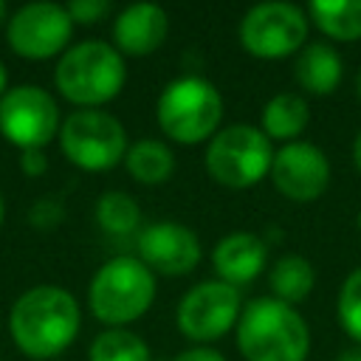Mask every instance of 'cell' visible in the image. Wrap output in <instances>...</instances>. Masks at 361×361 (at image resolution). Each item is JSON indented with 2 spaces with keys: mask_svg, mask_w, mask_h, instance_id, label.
Masks as SVG:
<instances>
[{
  "mask_svg": "<svg viewBox=\"0 0 361 361\" xmlns=\"http://www.w3.org/2000/svg\"><path fill=\"white\" fill-rule=\"evenodd\" d=\"M11 338L28 358H54L79 333V305L56 285L25 290L11 307Z\"/></svg>",
  "mask_w": 361,
  "mask_h": 361,
  "instance_id": "cell-1",
  "label": "cell"
},
{
  "mask_svg": "<svg viewBox=\"0 0 361 361\" xmlns=\"http://www.w3.org/2000/svg\"><path fill=\"white\" fill-rule=\"evenodd\" d=\"M237 347L245 361H305L310 353V330L293 305L265 296L243 307Z\"/></svg>",
  "mask_w": 361,
  "mask_h": 361,
  "instance_id": "cell-2",
  "label": "cell"
},
{
  "mask_svg": "<svg viewBox=\"0 0 361 361\" xmlns=\"http://www.w3.org/2000/svg\"><path fill=\"white\" fill-rule=\"evenodd\" d=\"M124 79L127 71L121 54L102 39H85L68 48L54 73L59 93L82 110H96L99 104L116 99L124 87Z\"/></svg>",
  "mask_w": 361,
  "mask_h": 361,
  "instance_id": "cell-3",
  "label": "cell"
},
{
  "mask_svg": "<svg viewBox=\"0 0 361 361\" xmlns=\"http://www.w3.org/2000/svg\"><path fill=\"white\" fill-rule=\"evenodd\" d=\"M158 124L164 135L178 144H200L214 138L223 118V96L203 76L172 79L155 104Z\"/></svg>",
  "mask_w": 361,
  "mask_h": 361,
  "instance_id": "cell-4",
  "label": "cell"
},
{
  "mask_svg": "<svg viewBox=\"0 0 361 361\" xmlns=\"http://www.w3.org/2000/svg\"><path fill=\"white\" fill-rule=\"evenodd\" d=\"M87 299L99 322L121 327L149 310L155 299V274L135 257H113L96 271Z\"/></svg>",
  "mask_w": 361,
  "mask_h": 361,
  "instance_id": "cell-5",
  "label": "cell"
},
{
  "mask_svg": "<svg viewBox=\"0 0 361 361\" xmlns=\"http://www.w3.org/2000/svg\"><path fill=\"white\" fill-rule=\"evenodd\" d=\"M271 141L251 124H231L217 130L206 149L209 175L228 189H248L271 172Z\"/></svg>",
  "mask_w": 361,
  "mask_h": 361,
  "instance_id": "cell-6",
  "label": "cell"
},
{
  "mask_svg": "<svg viewBox=\"0 0 361 361\" xmlns=\"http://www.w3.org/2000/svg\"><path fill=\"white\" fill-rule=\"evenodd\" d=\"M59 147L79 169L104 172L124 161L127 133L121 121L104 110H76L59 127Z\"/></svg>",
  "mask_w": 361,
  "mask_h": 361,
  "instance_id": "cell-7",
  "label": "cell"
},
{
  "mask_svg": "<svg viewBox=\"0 0 361 361\" xmlns=\"http://www.w3.org/2000/svg\"><path fill=\"white\" fill-rule=\"evenodd\" d=\"M307 39V17L293 3H259L240 23V45L257 59H282Z\"/></svg>",
  "mask_w": 361,
  "mask_h": 361,
  "instance_id": "cell-8",
  "label": "cell"
},
{
  "mask_svg": "<svg viewBox=\"0 0 361 361\" xmlns=\"http://www.w3.org/2000/svg\"><path fill=\"white\" fill-rule=\"evenodd\" d=\"M59 107L54 96L37 85H20L0 99V133L8 144L25 149H42L59 130Z\"/></svg>",
  "mask_w": 361,
  "mask_h": 361,
  "instance_id": "cell-9",
  "label": "cell"
},
{
  "mask_svg": "<svg viewBox=\"0 0 361 361\" xmlns=\"http://www.w3.org/2000/svg\"><path fill=\"white\" fill-rule=\"evenodd\" d=\"M243 299L240 290L228 282H200L178 305V327L189 341L206 344L231 330L240 322Z\"/></svg>",
  "mask_w": 361,
  "mask_h": 361,
  "instance_id": "cell-10",
  "label": "cell"
},
{
  "mask_svg": "<svg viewBox=\"0 0 361 361\" xmlns=\"http://www.w3.org/2000/svg\"><path fill=\"white\" fill-rule=\"evenodd\" d=\"M73 34V20L65 6L28 3L14 11L8 23V45L25 59H48L59 54Z\"/></svg>",
  "mask_w": 361,
  "mask_h": 361,
  "instance_id": "cell-11",
  "label": "cell"
},
{
  "mask_svg": "<svg viewBox=\"0 0 361 361\" xmlns=\"http://www.w3.org/2000/svg\"><path fill=\"white\" fill-rule=\"evenodd\" d=\"M271 180H274V186L288 200H293V203H310L330 183L327 155L319 147L307 144V141H290L279 152H274Z\"/></svg>",
  "mask_w": 361,
  "mask_h": 361,
  "instance_id": "cell-12",
  "label": "cell"
},
{
  "mask_svg": "<svg viewBox=\"0 0 361 361\" xmlns=\"http://www.w3.org/2000/svg\"><path fill=\"white\" fill-rule=\"evenodd\" d=\"M200 240L197 234L175 220H161L147 226L138 234V259L164 276H183L192 274L200 262Z\"/></svg>",
  "mask_w": 361,
  "mask_h": 361,
  "instance_id": "cell-13",
  "label": "cell"
},
{
  "mask_svg": "<svg viewBox=\"0 0 361 361\" xmlns=\"http://www.w3.org/2000/svg\"><path fill=\"white\" fill-rule=\"evenodd\" d=\"M169 20L166 11L155 3H133L113 23V39L118 54L147 56L158 51L166 39Z\"/></svg>",
  "mask_w": 361,
  "mask_h": 361,
  "instance_id": "cell-14",
  "label": "cell"
},
{
  "mask_svg": "<svg viewBox=\"0 0 361 361\" xmlns=\"http://www.w3.org/2000/svg\"><path fill=\"white\" fill-rule=\"evenodd\" d=\"M265 262H268V245L262 237L251 231H234L223 237L212 251V265L220 282H228L234 288L254 282L259 271H265Z\"/></svg>",
  "mask_w": 361,
  "mask_h": 361,
  "instance_id": "cell-15",
  "label": "cell"
},
{
  "mask_svg": "<svg viewBox=\"0 0 361 361\" xmlns=\"http://www.w3.org/2000/svg\"><path fill=\"white\" fill-rule=\"evenodd\" d=\"M341 56L327 42H310L299 51L293 62V76L302 90L313 96H330L341 82Z\"/></svg>",
  "mask_w": 361,
  "mask_h": 361,
  "instance_id": "cell-16",
  "label": "cell"
},
{
  "mask_svg": "<svg viewBox=\"0 0 361 361\" xmlns=\"http://www.w3.org/2000/svg\"><path fill=\"white\" fill-rule=\"evenodd\" d=\"M310 107L299 93H276L262 107V133L268 141H296V135L307 127Z\"/></svg>",
  "mask_w": 361,
  "mask_h": 361,
  "instance_id": "cell-17",
  "label": "cell"
},
{
  "mask_svg": "<svg viewBox=\"0 0 361 361\" xmlns=\"http://www.w3.org/2000/svg\"><path fill=\"white\" fill-rule=\"evenodd\" d=\"M124 166L127 172L144 183V186H158V183H166L175 172V155L166 144L161 141H152V138H144V141H135L133 147H127V155H124Z\"/></svg>",
  "mask_w": 361,
  "mask_h": 361,
  "instance_id": "cell-18",
  "label": "cell"
},
{
  "mask_svg": "<svg viewBox=\"0 0 361 361\" xmlns=\"http://www.w3.org/2000/svg\"><path fill=\"white\" fill-rule=\"evenodd\" d=\"M316 28L338 42L361 39V0H313L307 6Z\"/></svg>",
  "mask_w": 361,
  "mask_h": 361,
  "instance_id": "cell-19",
  "label": "cell"
},
{
  "mask_svg": "<svg viewBox=\"0 0 361 361\" xmlns=\"http://www.w3.org/2000/svg\"><path fill=\"white\" fill-rule=\"evenodd\" d=\"M313 285H316V271L299 254H285L271 268V290H274V299H279L285 305H296V302L307 299V293L313 290Z\"/></svg>",
  "mask_w": 361,
  "mask_h": 361,
  "instance_id": "cell-20",
  "label": "cell"
},
{
  "mask_svg": "<svg viewBox=\"0 0 361 361\" xmlns=\"http://www.w3.org/2000/svg\"><path fill=\"white\" fill-rule=\"evenodd\" d=\"M90 361H149V347L141 336L124 327H113L93 338Z\"/></svg>",
  "mask_w": 361,
  "mask_h": 361,
  "instance_id": "cell-21",
  "label": "cell"
},
{
  "mask_svg": "<svg viewBox=\"0 0 361 361\" xmlns=\"http://www.w3.org/2000/svg\"><path fill=\"white\" fill-rule=\"evenodd\" d=\"M96 220L107 234H133L141 223V209L127 192H104L96 203Z\"/></svg>",
  "mask_w": 361,
  "mask_h": 361,
  "instance_id": "cell-22",
  "label": "cell"
},
{
  "mask_svg": "<svg viewBox=\"0 0 361 361\" xmlns=\"http://www.w3.org/2000/svg\"><path fill=\"white\" fill-rule=\"evenodd\" d=\"M338 322L350 338L361 344V268L350 271L338 293Z\"/></svg>",
  "mask_w": 361,
  "mask_h": 361,
  "instance_id": "cell-23",
  "label": "cell"
},
{
  "mask_svg": "<svg viewBox=\"0 0 361 361\" xmlns=\"http://www.w3.org/2000/svg\"><path fill=\"white\" fill-rule=\"evenodd\" d=\"M28 220H31V226H37L39 231H51V228H56V226L65 220V209H62L59 200L42 197V200H37V203L31 206Z\"/></svg>",
  "mask_w": 361,
  "mask_h": 361,
  "instance_id": "cell-24",
  "label": "cell"
},
{
  "mask_svg": "<svg viewBox=\"0 0 361 361\" xmlns=\"http://www.w3.org/2000/svg\"><path fill=\"white\" fill-rule=\"evenodd\" d=\"M71 20L73 23H82V25H93L99 20H104L110 14V3L107 0H73L65 6Z\"/></svg>",
  "mask_w": 361,
  "mask_h": 361,
  "instance_id": "cell-25",
  "label": "cell"
},
{
  "mask_svg": "<svg viewBox=\"0 0 361 361\" xmlns=\"http://www.w3.org/2000/svg\"><path fill=\"white\" fill-rule=\"evenodd\" d=\"M20 166H23L25 175L37 178V175H42V172L48 169V158H45L42 149H25L23 158H20Z\"/></svg>",
  "mask_w": 361,
  "mask_h": 361,
  "instance_id": "cell-26",
  "label": "cell"
},
{
  "mask_svg": "<svg viewBox=\"0 0 361 361\" xmlns=\"http://www.w3.org/2000/svg\"><path fill=\"white\" fill-rule=\"evenodd\" d=\"M172 361H226V358L217 350H212V347H192V350L175 355Z\"/></svg>",
  "mask_w": 361,
  "mask_h": 361,
  "instance_id": "cell-27",
  "label": "cell"
},
{
  "mask_svg": "<svg viewBox=\"0 0 361 361\" xmlns=\"http://www.w3.org/2000/svg\"><path fill=\"white\" fill-rule=\"evenodd\" d=\"M353 164L361 169V130H358V135H355V141H353Z\"/></svg>",
  "mask_w": 361,
  "mask_h": 361,
  "instance_id": "cell-28",
  "label": "cell"
},
{
  "mask_svg": "<svg viewBox=\"0 0 361 361\" xmlns=\"http://www.w3.org/2000/svg\"><path fill=\"white\" fill-rule=\"evenodd\" d=\"M336 361H361V347H355V350H347V353H341Z\"/></svg>",
  "mask_w": 361,
  "mask_h": 361,
  "instance_id": "cell-29",
  "label": "cell"
},
{
  "mask_svg": "<svg viewBox=\"0 0 361 361\" xmlns=\"http://www.w3.org/2000/svg\"><path fill=\"white\" fill-rule=\"evenodd\" d=\"M3 93H6V68L0 62V99H3Z\"/></svg>",
  "mask_w": 361,
  "mask_h": 361,
  "instance_id": "cell-30",
  "label": "cell"
},
{
  "mask_svg": "<svg viewBox=\"0 0 361 361\" xmlns=\"http://www.w3.org/2000/svg\"><path fill=\"white\" fill-rule=\"evenodd\" d=\"M355 93H358V102H361V71H358V76H355Z\"/></svg>",
  "mask_w": 361,
  "mask_h": 361,
  "instance_id": "cell-31",
  "label": "cell"
},
{
  "mask_svg": "<svg viewBox=\"0 0 361 361\" xmlns=\"http://www.w3.org/2000/svg\"><path fill=\"white\" fill-rule=\"evenodd\" d=\"M3 17H6V3L0 0V20H3Z\"/></svg>",
  "mask_w": 361,
  "mask_h": 361,
  "instance_id": "cell-32",
  "label": "cell"
},
{
  "mask_svg": "<svg viewBox=\"0 0 361 361\" xmlns=\"http://www.w3.org/2000/svg\"><path fill=\"white\" fill-rule=\"evenodd\" d=\"M0 223H3V197H0Z\"/></svg>",
  "mask_w": 361,
  "mask_h": 361,
  "instance_id": "cell-33",
  "label": "cell"
},
{
  "mask_svg": "<svg viewBox=\"0 0 361 361\" xmlns=\"http://www.w3.org/2000/svg\"><path fill=\"white\" fill-rule=\"evenodd\" d=\"M358 231H361V214H358Z\"/></svg>",
  "mask_w": 361,
  "mask_h": 361,
  "instance_id": "cell-34",
  "label": "cell"
}]
</instances>
